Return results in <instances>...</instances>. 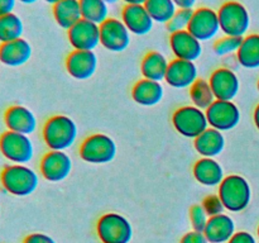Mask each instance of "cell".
Instances as JSON below:
<instances>
[{
	"instance_id": "obj_1",
	"label": "cell",
	"mask_w": 259,
	"mask_h": 243,
	"mask_svg": "<svg viewBox=\"0 0 259 243\" xmlns=\"http://www.w3.org/2000/svg\"><path fill=\"white\" fill-rule=\"evenodd\" d=\"M0 185L14 196H29L39 185L38 174L27 165L12 164L0 171Z\"/></svg>"
},
{
	"instance_id": "obj_2",
	"label": "cell",
	"mask_w": 259,
	"mask_h": 243,
	"mask_svg": "<svg viewBox=\"0 0 259 243\" xmlns=\"http://www.w3.org/2000/svg\"><path fill=\"white\" fill-rule=\"evenodd\" d=\"M78 129L67 115H55L47 119L42 129L43 142L50 151H66L75 144Z\"/></svg>"
},
{
	"instance_id": "obj_3",
	"label": "cell",
	"mask_w": 259,
	"mask_h": 243,
	"mask_svg": "<svg viewBox=\"0 0 259 243\" xmlns=\"http://www.w3.org/2000/svg\"><path fill=\"white\" fill-rule=\"evenodd\" d=\"M219 194L225 210L240 213L247 209L252 200V189L247 180L240 175L225 176L219 185Z\"/></svg>"
},
{
	"instance_id": "obj_4",
	"label": "cell",
	"mask_w": 259,
	"mask_h": 243,
	"mask_svg": "<svg viewBox=\"0 0 259 243\" xmlns=\"http://www.w3.org/2000/svg\"><path fill=\"white\" fill-rule=\"evenodd\" d=\"M220 30L224 35L244 38L250 27V15L247 8L237 0H228L218 10Z\"/></svg>"
},
{
	"instance_id": "obj_5",
	"label": "cell",
	"mask_w": 259,
	"mask_h": 243,
	"mask_svg": "<svg viewBox=\"0 0 259 243\" xmlns=\"http://www.w3.org/2000/svg\"><path fill=\"white\" fill-rule=\"evenodd\" d=\"M0 153L12 164L27 165L34 157V146L29 136L5 131L0 134Z\"/></svg>"
},
{
	"instance_id": "obj_6",
	"label": "cell",
	"mask_w": 259,
	"mask_h": 243,
	"mask_svg": "<svg viewBox=\"0 0 259 243\" xmlns=\"http://www.w3.org/2000/svg\"><path fill=\"white\" fill-rule=\"evenodd\" d=\"M96 233L103 243H129L133 238V227L119 213H105L96 224Z\"/></svg>"
},
{
	"instance_id": "obj_7",
	"label": "cell",
	"mask_w": 259,
	"mask_h": 243,
	"mask_svg": "<svg viewBox=\"0 0 259 243\" xmlns=\"http://www.w3.org/2000/svg\"><path fill=\"white\" fill-rule=\"evenodd\" d=\"M116 156V144L111 137L95 133L82 141L80 157L82 161L93 165L110 164Z\"/></svg>"
},
{
	"instance_id": "obj_8",
	"label": "cell",
	"mask_w": 259,
	"mask_h": 243,
	"mask_svg": "<svg viewBox=\"0 0 259 243\" xmlns=\"http://www.w3.org/2000/svg\"><path fill=\"white\" fill-rule=\"evenodd\" d=\"M172 124L177 133L186 138L195 139L209 128L205 110L194 105L181 106L172 115Z\"/></svg>"
},
{
	"instance_id": "obj_9",
	"label": "cell",
	"mask_w": 259,
	"mask_h": 243,
	"mask_svg": "<svg viewBox=\"0 0 259 243\" xmlns=\"http://www.w3.org/2000/svg\"><path fill=\"white\" fill-rule=\"evenodd\" d=\"M187 30L201 43L212 40L220 32L218 10L207 7L194 9V14Z\"/></svg>"
},
{
	"instance_id": "obj_10",
	"label": "cell",
	"mask_w": 259,
	"mask_h": 243,
	"mask_svg": "<svg viewBox=\"0 0 259 243\" xmlns=\"http://www.w3.org/2000/svg\"><path fill=\"white\" fill-rule=\"evenodd\" d=\"M131 34L123 20L109 18L100 25V45L110 52H124L131 45Z\"/></svg>"
},
{
	"instance_id": "obj_11",
	"label": "cell",
	"mask_w": 259,
	"mask_h": 243,
	"mask_svg": "<svg viewBox=\"0 0 259 243\" xmlns=\"http://www.w3.org/2000/svg\"><path fill=\"white\" fill-rule=\"evenodd\" d=\"M205 113L209 127L220 132L232 131L240 122V110L234 101L215 100Z\"/></svg>"
},
{
	"instance_id": "obj_12",
	"label": "cell",
	"mask_w": 259,
	"mask_h": 243,
	"mask_svg": "<svg viewBox=\"0 0 259 243\" xmlns=\"http://www.w3.org/2000/svg\"><path fill=\"white\" fill-rule=\"evenodd\" d=\"M72 171V159L65 151H50L39 162V172L50 182H61Z\"/></svg>"
},
{
	"instance_id": "obj_13",
	"label": "cell",
	"mask_w": 259,
	"mask_h": 243,
	"mask_svg": "<svg viewBox=\"0 0 259 243\" xmlns=\"http://www.w3.org/2000/svg\"><path fill=\"white\" fill-rule=\"evenodd\" d=\"M67 38L75 51H94L100 45V25L81 19L67 30Z\"/></svg>"
},
{
	"instance_id": "obj_14",
	"label": "cell",
	"mask_w": 259,
	"mask_h": 243,
	"mask_svg": "<svg viewBox=\"0 0 259 243\" xmlns=\"http://www.w3.org/2000/svg\"><path fill=\"white\" fill-rule=\"evenodd\" d=\"M209 83L217 100L233 101L240 90L239 77L228 67H219L212 71Z\"/></svg>"
},
{
	"instance_id": "obj_15",
	"label": "cell",
	"mask_w": 259,
	"mask_h": 243,
	"mask_svg": "<svg viewBox=\"0 0 259 243\" xmlns=\"http://www.w3.org/2000/svg\"><path fill=\"white\" fill-rule=\"evenodd\" d=\"M98 68V56L94 51L73 50L66 58V70L75 80L85 81L93 77Z\"/></svg>"
},
{
	"instance_id": "obj_16",
	"label": "cell",
	"mask_w": 259,
	"mask_h": 243,
	"mask_svg": "<svg viewBox=\"0 0 259 243\" xmlns=\"http://www.w3.org/2000/svg\"><path fill=\"white\" fill-rule=\"evenodd\" d=\"M4 124L7 131L30 136L37 131L38 122L34 113L24 105H10L4 111Z\"/></svg>"
},
{
	"instance_id": "obj_17",
	"label": "cell",
	"mask_w": 259,
	"mask_h": 243,
	"mask_svg": "<svg viewBox=\"0 0 259 243\" xmlns=\"http://www.w3.org/2000/svg\"><path fill=\"white\" fill-rule=\"evenodd\" d=\"M197 78H199V71H197L195 62L179 60V58L169 61V66L164 81L171 88L190 89Z\"/></svg>"
},
{
	"instance_id": "obj_18",
	"label": "cell",
	"mask_w": 259,
	"mask_h": 243,
	"mask_svg": "<svg viewBox=\"0 0 259 243\" xmlns=\"http://www.w3.org/2000/svg\"><path fill=\"white\" fill-rule=\"evenodd\" d=\"M169 47L172 53L179 60L195 62L202 55V45L189 30L169 34Z\"/></svg>"
},
{
	"instance_id": "obj_19",
	"label": "cell",
	"mask_w": 259,
	"mask_h": 243,
	"mask_svg": "<svg viewBox=\"0 0 259 243\" xmlns=\"http://www.w3.org/2000/svg\"><path fill=\"white\" fill-rule=\"evenodd\" d=\"M121 20L132 34L146 35L153 29V19L144 5H125L121 10Z\"/></svg>"
},
{
	"instance_id": "obj_20",
	"label": "cell",
	"mask_w": 259,
	"mask_h": 243,
	"mask_svg": "<svg viewBox=\"0 0 259 243\" xmlns=\"http://www.w3.org/2000/svg\"><path fill=\"white\" fill-rule=\"evenodd\" d=\"M32 45L24 38L0 45V62L8 67H20L30 60Z\"/></svg>"
},
{
	"instance_id": "obj_21",
	"label": "cell",
	"mask_w": 259,
	"mask_h": 243,
	"mask_svg": "<svg viewBox=\"0 0 259 243\" xmlns=\"http://www.w3.org/2000/svg\"><path fill=\"white\" fill-rule=\"evenodd\" d=\"M192 174L199 184L207 187L219 186L225 179L224 169L220 162L215 158H206V157H201L195 162Z\"/></svg>"
},
{
	"instance_id": "obj_22",
	"label": "cell",
	"mask_w": 259,
	"mask_h": 243,
	"mask_svg": "<svg viewBox=\"0 0 259 243\" xmlns=\"http://www.w3.org/2000/svg\"><path fill=\"white\" fill-rule=\"evenodd\" d=\"M204 234L209 243H228L235 234L234 220L224 213L209 218Z\"/></svg>"
},
{
	"instance_id": "obj_23",
	"label": "cell",
	"mask_w": 259,
	"mask_h": 243,
	"mask_svg": "<svg viewBox=\"0 0 259 243\" xmlns=\"http://www.w3.org/2000/svg\"><path fill=\"white\" fill-rule=\"evenodd\" d=\"M225 144L227 142H225L223 132L217 131L211 127H209L204 133L194 139V147L196 152L201 157H206V158H215L222 154Z\"/></svg>"
},
{
	"instance_id": "obj_24",
	"label": "cell",
	"mask_w": 259,
	"mask_h": 243,
	"mask_svg": "<svg viewBox=\"0 0 259 243\" xmlns=\"http://www.w3.org/2000/svg\"><path fill=\"white\" fill-rule=\"evenodd\" d=\"M164 96V89L158 81L142 80L137 81L132 89V98L137 104L143 106H154L162 101Z\"/></svg>"
},
{
	"instance_id": "obj_25",
	"label": "cell",
	"mask_w": 259,
	"mask_h": 243,
	"mask_svg": "<svg viewBox=\"0 0 259 243\" xmlns=\"http://www.w3.org/2000/svg\"><path fill=\"white\" fill-rule=\"evenodd\" d=\"M169 61L163 53L158 51H149L146 53L141 62V71L143 78L152 81H164L167 70H168Z\"/></svg>"
},
{
	"instance_id": "obj_26",
	"label": "cell",
	"mask_w": 259,
	"mask_h": 243,
	"mask_svg": "<svg viewBox=\"0 0 259 243\" xmlns=\"http://www.w3.org/2000/svg\"><path fill=\"white\" fill-rule=\"evenodd\" d=\"M52 13L58 27L65 30L72 28L78 20L82 19L78 0H61L52 5Z\"/></svg>"
},
{
	"instance_id": "obj_27",
	"label": "cell",
	"mask_w": 259,
	"mask_h": 243,
	"mask_svg": "<svg viewBox=\"0 0 259 243\" xmlns=\"http://www.w3.org/2000/svg\"><path fill=\"white\" fill-rule=\"evenodd\" d=\"M237 61L244 68H259V34L253 33L243 38L237 55Z\"/></svg>"
},
{
	"instance_id": "obj_28",
	"label": "cell",
	"mask_w": 259,
	"mask_h": 243,
	"mask_svg": "<svg viewBox=\"0 0 259 243\" xmlns=\"http://www.w3.org/2000/svg\"><path fill=\"white\" fill-rule=\"evenodd\" d=\"M24 24L19 15L9 13L0 17V45L23 38Z\"/></svg>"
},
{
	"instance_id": "obj_29",
	"label": "cell",
	"mask_w": 259,
	"mask_h": 243,
	"mask_svg": "<svg viewBox=\"0 0 259 243\" xmlns=\"http://www.w3.org/2000/svg\"><path fill=\"white\" fill-rule=\"evenodd\" d=\"M190 99H191L192 105L201 110H207L211 104L217 100L209 80H205V78H197L194 85L190 88Z\"/></svg>"
},
{
	"instance_id": "obj_30",
	"label": "cell",
	"mask_w": 259,
	"mask_h": 243,
	"mask_svg": "<svg viewBox=\"0 0 259 243\" xmlns=\"http://www.w3.org/2000/svg\"><path fill=\"white\" fill-rule=\"evenodd\" d=\"M82 19L101 25L109 19V5L104 0H78Z\"/></svg>"
},
{
	"instance_id": "obj_31",
	"label": "cell",
	"mask_w": 259,
	"mask_h": 243,
	"mask_svg": "<svg viewBox=\"0 0 259 243\" xmlns=\"http://www.w3.org/2000/svg\"><path fill=\"white\" fill-rule=\"evenodd\" d=\"M144 7L153 22L161 24H167L179 9L174 0H147Z\"/></svg>"
},
{
	"instance_id": "obj_32",
	"label": "cell",
	"mask_w": 259,
	"mask_h": 243,
	"mask_svg": "<svg viewBox=\"0 0 259 243\" xmlns=\"http://www.w3.org/2000/svg\"><path fill=\"white\" fill-rule=\"evenodd\" d=\"M242 42H243V38L240 37L224 35V37L215 40L214 46H212V50H214L215 55L220 56V57L237 55L240 46H242Z\"/></svg>"
},
{
	"instance_id": "obj_33",
	"label": "cell",
	"mask_w": 259,
	"mask_h": 243,
	"mask_svg": "<svg viewBox=\"0 0 259 243\" xmlns=\"http://www.w3.org/2000/svg\"><path fill=\"white\" fill-rule=\"evenodd\" d=\"M192 14H194V9H177V12L175 13V15L171 18V20L166 24L167 30L169 32V34L189 29Z\"/></svg>"
},
{
	"instance_id": "obj_34",
	"label": "cell",
	"mask_w": 259,
	"mask_h": 243,
	"mask_svg": "<svg viewBox=\"0 0 259 243\" xmlns=\"http://www.w3.org/2000/svg\"><path fill=\"white\" fill-rule=\"evenodd\" d=\"M190 222H191L192 230L204 232L207 222H209V215L206 214L201 204H195L191 207V209H190Z\"/></svg>"
},
{
	"instance_id": "obj_35",
	"label": "cell",
	"mask_w": 259,
	"mask_h": 243,
	"mask_svg": "<svg viewBox=\"0 0 259 243\" xmlns=\"http://www.w3.org/2000/svg\"><path fill=\"white\" fill-rule=\"evenodd\" d=\"M201 205L205 212H206V214L209 215V218L223 214L225 210L219 194H210L205 196L204 200L201 201Z\"/></svg>"
},
{
	"instance_id": "obj_36",
	"label": "cell",
	"mask_w": 259,
	"mask_h": 243,
	"mask_svg": "<svg viewBox=\"0 0 259 243\" xmlns=\"http://www.w3.org/2000/svg\"><path fill=\"white\" fill-rule=\"evenodd\" d=\"M180 243H209V240L205 237L204 232H197V230H191L186 233L181 238Z\"/></svg>"
},
{
	"instance_id": "obj_37",
	"label": "cell",
	"mask_w": 259,
	"mask_h": 243,
	"mask_svg": "<svg viewBox=\"0 0 259 243\" xmlns=\"http://www.w3.org/2000/svg\"><path fill=\"white\" fill-rule=\"evenodd\" d=\"M23 243H56V240L52 237L45 233H30L24 238Z\"/></svg>"
},
{
	"instance_id": "obj_38",
	"label": "cell",
	"mask_w": 259,
	"mask_h": 243,
	"mask_svg": "<svg viewBox=\"0 0 259 243\" xmlns=\"http://www.w3.org/2000/svg\"><path fill=\"white\" fill-rule=\"evenodd\" d=\"M228 243H257V239L252 233L240 230V232H235V234L230 238Z\"/></svg>"
},
{
	"instance_id": "obj_39",
	"label": "cell",
	"mask_w": 259,
	"mask_h": 243,
	"mask_svg": "<svg viewBox=\"0 0 259 243\" xmlns=\"http://www.w3.org/2000/svg\"><path fill=\"white\" fill-rule=\"evenodd\" d=\"M17 0H0V17L9 13H14Z\"/></svg>"
},
{
	"instance_id": "obj_40",
	"label": "cell",
	"mask_w": 259,
	"mask_h": 243,
	"mask_svg": "<svg viewBox=\"0 0 259 243\" xmlns=\"http://www.w3.org/2000/svg\"><path fill=\"white\" fill-rule=\"evenodd\" d=\"M179 9H194L197 0H174Z\"/></svg>"
},
{
	"instance_id": "obj_41",
	"label": "cell",
	"mask_w": 259,
	"mask_h": 243,
	"mask_svg": "<svg viewBox=\"0 0 259 243\" xmlns=\"http://www.w3.org/2000/svg\"><path fill=\"white\" fill-rule=\"evenodd\" d=\"M125 3V5H144L147 0H121Z\"/></svg>"
},
{
	"instance_id": "obj_42",
	"label": "cell",
	"mask_w": 259,
	"mask_h": 243,
	"mask_svg": "<svg viewBox=\"0 0 259 243\" xmlns=\"http://www.w3.org/2000/svg\"><path fill=\"white\" fill-rule=\"evenodd\" d=\"M253 119H254V124L257 127V129L259 131V104L255 106L254 113H253Z\"/></svg>"
},
{
	"instance_id": "obj_43",
	"label": "cell",
	"mask_w": 259,
	"mask_h": 243,
	"mask_svg": "<svg viewBox=\"0 0 259 243\" xmlns=\"http://www.w3.org/2000/svg\"><path fill=\"white\" fill-rule=\"evenodd\" d=\"M17 2L22 3V4H24V5H32V4H35L38 0H17Z\"/></svg>"
},
{
	"instance_id": "obj_44",
	"label": "cell",
	"mask_w": 259,
	"mask_h": 243,
	"mask_svg": "<svg viewBox=\"0 0 259 243\" xmlns=\"http://www.w3.org/2000/svg\"><path fill=\"white\" fill-rule=\"evenodd\" d=\"M104 2H105L108 5H114L116 4V3L120 2V0H104Z\"/></svg>"
},
{
	"instance_id": "obj_45",
	"label": "cell",
	"mask_w": 259,
	"mask_h": 243,
	"mask_svg": "<svg viewBox=\"0 0 259 243\" xmlns=\"http://www.w3.org/2000/svg\"><path fill=\"white\" fill-rule=\"evenodd\" d=\"M46 3H48V4H51V5H55L56 3H58V2H61V0H45Z\"/></svg>"
},
{
	"instance_id": "obj_46",
	"label": "cell",
	"mask_w": 259,
	"mask_h": 243,
	"mask_svg": "<svg viewBox=\"0 0 259 243\" xmlns=\"http://www.w3.org/2000/svg\"><path fill=\"white\" fill-rule=\"evenodd\" d=\"M257 88H258V91H259V81H258V84H257Z\"/></svg>"
},
{
	"instance_id": "obj_47",
	"label": "cell",
	"mask_w": 259,
	"mask_h": 243,
	"mask_svg": "<svg viewBox=\"0 0 259 243\" xmlns=\"http://www.w3.org/2000/svg\"><path fill=\"white\" fill-rule=\"evenodd\" d=\"M258 238H259V227H258Z\"/></svg>"
},
{
	"instance_id": "obj_48",
	"label": "cell",
	"mask_w": 259,
	"mask_h": 243,
	"mask_svg": "<svg viewBox=\"0 0 259 243\" xmlns=\"http://www.w3.org/2000/svg\"><path fill=\"white\" fill-rule=\"evenodd\" d=\"M0 213H2V207H0Z\"/></svg>"
},
{
	"instance_id": "obj_49",
	"label": "cell",
	"mask_w": 259,
	"mask_h": 243,
	"mask_svg": "<svg viewBox=\"0 0 259 243\" xmlns=\"http://www.w3.org/2000/svg\"><path fill=\"white\" fill-rule=\"evenodd\" d=\"M0 63H2V62H0Z\"/></svg>"
}]
</instances>
